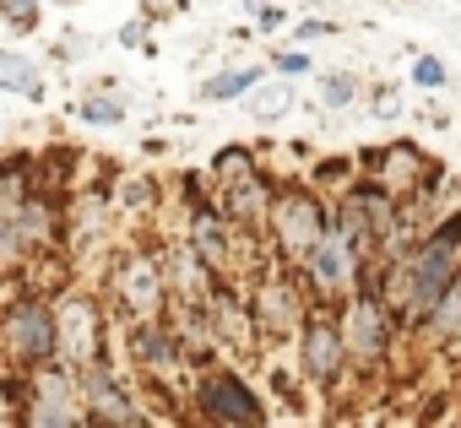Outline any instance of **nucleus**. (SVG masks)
<instances>
[{
    "instance_id": "nucleus-1",
    "label": "nucleus",
    "mask_w": 461,
    "mask_h": 428,
    "mask_svg": "<svg viewBox=\"0 0 461 428\" xmlns=\"http://www.w3.org/2000/svg\"><path fill=\"white\" fill-rule=\"evenodd\" d=\"M456 277H461V201L439 211V218L418 234V245H407L396 261L375 266L369 282L380 288V299L391 304V315L402 320V331L418 336L423 315L439 304V293Z\"/></svg>"
},
{
    "instance_id": "nucleus-2",
    "label": "nucleus",
    "mask_w": 461,
    "mask_h": 428,
    "mask_svg": "<svg viewBox=\"0 0 461 428\" xmlns=\"http://www.w3.org/2000/svg\"><path fill=\"white\" fill-rule=\"evenodd\" d=\"M87 282L104 293V304H109V315H114L120 325L168 315V282H163L158 228H131V234L87 272Z\"/></svg>"
},
{
    "instance_id": "nucleus-3",
    "label": "nucleus",
    "mask_w": 461,
    "mask_h": 428,
    "mask_svg": "<svg viewBox=\"0 0 461 428\" xmlns=\"http://www.w3.org/2000/svg\"><path fill=\"white\" fill-rule=\"evenodd\" d=\"M337 325H342V347H348V385H353V390L385 385V374H391V363H396L407 331H402V320L391 315V304L380 299V288L364 282L353 299H342V304H337Z\"/></svg>"
},
{
    "instance_id": "nucleus-4",
    "label": "nucleus",
    "mask_w": 461,
    "mask_h": 428,
    "mask_svg": "<svg viewBox=\"0 0 461 428\" xmlns=\"http://www.w3.org/2000/svg\"><path fill=\"white\" fill-rule=\"evenodd\" d=\"M190 417H201L206 428H272V401H267V385L250 374V363H234V358H212L190 374Z\"/></svg>"
},
{
    "instance_id": "nucleus-5",
    "label": "nucleus",
    "mask_w": 461,
    "mask_h": 428,
    "mask_svg": "<svg viewBox=\"0 0 461 428\" xmlns=\"http://www.w3.org/2000/svg\"><path fill=\"white\" fill-rule=\"evenodd\" d=\"M60 358L55 336V293L39 282H12L0 293V374H28Z\"/></svg>"
},
{
    "instance_id": "nucleus-6",
    "label": "nucleus",
    "mask_w": 461,
    "mask_h": 428,
    "mask_svg": "<svg viewBox=\"0 0 461 428\" xmlns=\"http://www.w3.org/2000/svg\"><path fill=\"white\" fill-rule=\"evenodd\" d=\"M331 228V195L326 190H315L299 168H288V174H277V190H272V211H267V250H272V261H283V266H299L315 245H321V234Z\"/></svg>"
},
{
    "instance_id": "nucleus-7",
    "label": "nucleus",
    "mask_w": 461,
    "mask_h": 428,
    "mask_svg": "<svg viewBox=\"0 0 461 428\" xmlns=\"http://www.w3.org/2000/svg\"><path fill=\"white\" fill-rule=\"evenodd\" d=\"M245 304H250V325H256L261 358L294 347V336H299V325L310 315V293H304L299 272L283 266V261H272V255L245 277Z\"/></svg>"
},
{
    "instance_id": "nucleus-8",
    "label": "nucleus",
    "mask_w": 461,
    "mask_h": 428,
    "mask_svg": "<svg viewBox=\"0 0 461 428\" xmlns=\"http://www.w3.org/2000/svg\"><path fill=\"white\" fill-rule=\"evenodd\" d=\"M55 336H60V363H66V369H87V363L114 358L120 320L109 315L104 293H98L87 277H71V282L55 293Z\"/></svg>"
},
{
    "instance_id": "nucleus-9",
    "label": "nucleus",
    "mask_w": 461,
    "mask_h": 428,
    "mask_svg": "<svg viewBox=\"0 0 461 428\" xmlns=\"http://www.w3.org/2000/svg\"><path fill=\"white\" fill-rule=\"evenodd\" d=\"M6 412L12 428H87L77 369H66L60 358L28 374H6Z\"/></svg>"
},
{
    "instance_id": "nucleus-10",
    "label": "nucleus",
    "mask_w": 461,
    "mask_h": 428,
    "mask_svg": "<svg viewBox=\"0 0 461 428\" xmlns=\"http://www.w3.org/2000/svg\"><path fill=\"white\" fill-rule=\"evenodd\" d=\"M294 374L315 401H337L348 390V347L331 304H310L299 336H294Z\"/></svg>"
},
{
    "instance_id": "nucleus-11",
    "label": "nucleus",
    "mask_w": 461,
    "mask_h": 428,
    "mask_svg": "<svg viewBox=\"0 0 461 428\" xmlns=\"http://www.w3.org/2000/svg\"><path fill=\"white\" fill-rule=\"evenodd\" d=\"M77 390H82L87 428H158V412L147 406L141 385L120 369V358L77 369Z\"/></svg>"
},
{
    "instance_id": "nucleus-12",
    "label": "nucleus",
    "mask_w": 461,
    "mask_h": 428,
    "mask_svg": "<svg viewBox=\"0 0 461 428\" xmlns=\"http://www.w3.org/2000/svg\"><path fill=\"white\" fill-rule=\"evenodd\" d=\"M358 174L375 179L396 201H407L418 190H434V184H450V168L418 136H385L380 147H358Z\"/></svg>"
},
{
    "instance_id": "nucleus-13",
    "label": "nucleus",
    "mask_w": 461,
    "mask_h": 428,
    "mask_svg": "<svg viewBox=\"0 0 461 428\" xmlns=\"http://www.w3.org/2000/svg\"><path fill=\"white\" fill-rule=\"evenodd\" d=\"M331 228L369 261V266H380V250H385V239H391V228H396V195H385L375 179H353V184H342L337 195H331Z\"/></svg>"
},
{
    "instance_id": "nucleus-14",
    "label": "nucleus",
    "mask_w": 461,
    "mask_h": 428,
    "mask_svg": "<svg viewBox=\"0 0 461 428\" xmlns=\"http://www.w3.org/2000/svg\"><path fill=\"white\" fill-rule=\"evenodd\" d=\"M299 272V282H304V293H310V304H342V299H353L369 277H375V266L337 234V228H326L321 234V245L294 266Z\"/></svg>"
},
{
    "instance_id": "nucleus-15",
    "label": "nucleus",
    "mask_w": 461,
    "mask_h": 428,
    "mask_svg": "<svg viewBox=\"0 0 461 428\" xmlns=\"http://www.w3.org/2000/svg\"><path fill=\"white\" fill-rule=\"evenodd\" d=\"M206 325H212V342L222 358L234 363H256L261 358V342H256V325H250V304H245V282L240 277H217L212 299H206Z\"/></svg>"
},
{
    "instance_id": "nucleus-16",
    "label": "nucleus",
    "mask_w": 461,
    "mask_h": 428,
    "mask_svg": "<svg viewBox=\"0 0 461 428\" xmlns=\"http://www.w3.org/2000/svg\"><path fill=\"white\" fill-rule=\"evenodd\" d=\"M158 255H163V282H168V309L185 315H206V299L217 288V272L179 239V234H158Z\"/></svg>"
},
{
    "instance_id": "nucleus-17",
    "label": "nucleus",
    "mask_w": 461,
    "mask_h": 428,
    "mask_svg": "<svg viewBox=\"0 0 461 428\" xmlns=\"http://www.w3.org/2000/svg\"><path fill=\"white\" fill-rule=\"evenodd\" d=\"M272 190H277V168H250L240 179H222L212 184V201L222 206V218L228 223H240V228H267V211H272Z\"/></svg>"
},
{
    "instance_id": "nucleus-18",
    "label": "nucleus",
    "mask_w": 461,
    "mask_h": 428,
    "mask_svg": "<svg viewBox=\"0 0 461 428\" xmlns=\"http://www.w3.org/2000/svg\"><path fill=\"white\" fill-rule=\"evenodd\" d=\"M71 120H77V125H87V130H120V125L131 120V87H125V82H114V76H104V82L82 87V93H77V103H71Z\"/></svg>"
},
{
    "instance_id": "nucleus-19",
    "label": "nucleus",
    "mask_w": 461,
    "mask_h": 428,
    "mask_svg": "<svg viewBox=\"0 0 461 428\" xmlns=\"http://www.w3.org/2000/svg\"><path fill=\"white\" fill-rule=\"evenodd\" d=\"M272 76V66L267 60H245V66H222V71H212V76H201V87H195V103H206V109H222V103H245L261 82Z\"/></svg>"
},
{
    "instance_id": "nucleus-20",
    "label": "nucleus",
    "mask_w": 461,
    "mask_h": 428,
    "mask_svg": "<svg viewBox=\"0 0 461 428\" xmlns=\"http://www.w3.org/2000/svg\"><path fill=\"white\" fill-rule=\"evenodd\" d=\"M163 201H168V184L158 174H120L114 179V206H120V218H131L136 228H152Z\"/></svg>"
},
{
    "instance_id": "nucleus-21",
    "label": "nucleus",
    "mask_w": 461,
    "mask_h": 428,
    "mask_svg": "<svg viewBox=\"0 0 461 428\" xmlns=\"http://www.w3.org/2000/svg\"><path fill=\"white\" fill-rule=\"evenodd\" d=\"M0 93H6V98H28V103H44L50 98V76H44V66L28 49L0 44Z\"/></svg>"
},
{
    "instance_id": "nucleus-22",
    "label": "nucleus",
    "mask_w": 461,
    "mask_h": 428,
    "mask_svg": "<svg viewBox=\"0 0 461 428\" xmlns=\"http://www.w3.org/2000/svg\"><path fill=\"white\" fill-rule=\"evenodd\" d=\"M418 342H423V347H439V352H456V347H461V277H456V282L439 293V304L423 315Z\"/></svg>"
},
{
    "instance_id": "nucleus-23",
    "label": "nucleus",
    "mask_w": 461,
    "mask_h": 428,
    "mask_svg": "<svg viewBox=\"0 0 461 428\" xmlns=\"http://www.w3.org/2000/svg\"><path fill=\"white\" fill-rule=\"evenodd\" d=\"M294 109H299V82H288V76H267V82L245 98V120H250V125H283Z\"/></svg>"
},
{
    "instance_id": "nucleus-24",
    "label": "nucleus",
    "mask_w": 461,
    "mask_h": 428,
    "mask_svg": "<svg viewBox=\"0 0 461 428\" xmlns=\"http://www.w3.org/2000/svg\"><path fill=\"white\" fill-rule=\"evenodd\" d=\"M315 103L326 114H348L364 103V76L348 71V66H331V71H315Z\"/></svg>"
},
{
    "instance_id": "nucleus-25",
    "label": "nucleus",
    "mask_w": 461,
    "mask_h": 428,
    "mask_svg": "<svg viewBox=\"0 0 461 428\" xmlns=\"http://www.w3.org/2000/svg\"><path fill=\"white\" fill-rule=\"evenodd\" d=\"M250 168H261V152L250 147V141H222L212 157H206V184H222V179H240V174H250Z\"/></svg>"
},
{
    "instance_id": "nucleus-26",
    "label": "nucleus",
    "mask_w": 461,
    "mask_h": 428,
    "mask_svg": "<svg viewBox=\"0 0 461 428\" xmlns=\"http://www.w3.org/2000/svg\"><path fill=\"white\" fill-rule=\"evenodd\" d=\"M315 190H326V195H337L342 184H353L358 179V152H326V157H310V168H299Z\"/></svg>"
},
{
    "instance_id": "nucleus-27",
    "label": "nucleus",
    "mask_w": 461,
    "mask_h": 428,
    "mask_svg": "<svg viewBox=\"0 0 461 428\" xmlns=\"http://www.w3.org/2000/svg\"><path fill=\"white\" fill-rule=\"evenodd\" d=\"M407 87H418L423 98H429V93H445V87H450V66H445L434 49H418V55L407 60Z\"/></svg>"
},
{
    "instance_id": "nucleus-28",
    "label": "nucleus",
    "mask_w": 461,
    "mask_h": 428,
    "mask_svg": "<svg viewBox=\"0 0 461 428\" xmlns=\"http://www.w3.org/2000/svg\"><path fill=\"white\" fill-rule=\"evenodd\" d=\"M0 28L12 39H33L44 28V0H0Z\"/></svg>"
},
{
    "instance_id": "nucleus-29",
    "label": "nucleus",
    "mask_w": 461,
    "mask_h": 428,
    "mask_svg": "<svg viewBox=\"0 0 461 428\" xmlns=\"http://www.w3.org/2000/svg\"><path fill=\"white\" fill-rule=\"evenodd\" d=\"M267 66H272V76H288V82H304V76H315V55H310L304 44H272Z\"/></svg>"
},
{
    "instance_id": "nucleus-30",
    "label": "nucleus",
    "mask_w": 461,
    "mask_h": 428,
    "mask_svg": "<svg viewBox=\"0 0 461 428\" xmlns=\"http://www.w3.org/2000/svg\"><path fill=\"white\" fill-rule=\"evenodd\" d=\"M364 103H369V114H375V120H385V125L407 114V98H402V87H396V82H375V87H364Z\"/></svg>"
},
{
    "instance_id": "nucleus-31",
    "label": "nucleus",
    "mask_w": 461,
    "mask_h": 428,
    "mask_svg": "<svg viewBox=\"0 0 461 428\" xmlns=\"http://www.w3.org/2000/svg\"><path fill=\"white\" fill-rule=\"evenodd\" d=\"M114 44H120V49H141V55H158V39H152V17L141 12V17L120 22V28H114Z\"/></svg>"
},
{
    "instance_id": "nucleus-32",
    "label": "nucleus",
    "mask_w": 461,
    "mask_h": 428,
    "mask_svg": "<svg viewBox=\"0 0 461 428\" xmlns=\"http://www.w3.org/2000/svg\"><path fill=\"white\" fill-rule=\"evenodd\" d=\"M250 28H256L261 39H272V33H288V28H294V17H288V6H283V0H267V6L250 17Z\"/></svg>"
},
{
    "instance_id": "nucleus-33",
    "label": "nucleus",
    "mask_w": 461,
    "mask_h": 428,
    "mask_svg": "<svg viewBox=\"0 0 461 428\" xmlns=\"http://www.w3.org/2000/svg\"><path fill=\"white\" fill-rule=\"evenodd\" d=\"M98 44L87 39V33H60L55 39V49H50V60H60V66H77V60H87Z\"/></svg>"
},
{
    "instance_id": "nucleus-34",
    "label": "nucleus",
    "mask_w": 461,
    "mask_h": 428,
    "mask_svg": "<svg viewBox=\"0 0 461 428\" xmlns=\"http://www.w3.org/2000/svg\"><path fill=\"white\" fill-rule=\"evenodd\" d=\"M315 39H337V22L331 17H299L288 28V44H315Z\"/></svg>"
},
{
    "instance_id": "nucleus-35",
    "label": "nucleus",
    "mask_w": 461,
    "mask_h": 428,
    "mask_svg": "<svg viewBox=\"0 0 461 428\" xmlns=\"http://www.w3.org/2000/svg\"><path fill=\"white\" fill-rule=\"evenodd\" d=\"M299 6H331V0H299Z\"/></svg>"
},
{
    "instance_id": "nucleus-36",
    "label": "nucleus",
    "mask_w": 461,
    "mask_h": 428,
    "mask_svg": "<svg viewBox=\"0 0 461 428\" xmlns=\"http://www.w3.org/2000/svg\"><path fill=\"white\" fill-rule=\"evenodd\" d=\"M456 428H461V423H456Z\"/></svg>"
}]
</instances>
